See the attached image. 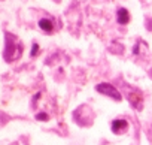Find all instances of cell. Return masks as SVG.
<instances>
[{"label": "cell", "mask_w": 152, "mask_h": 145, "mask_svg": "<svg viewBox=\"0 0 152 145\" xmlns=\"http://www.w3.org/2000/svg\"><path fill=\"white\" fill-rule=\"evenodd\" d=\"M97 91H100V93H103V94H106V96H109V97H112V99H115V100H121L119 91H118L113 85H110V84H107V82L99 84V85H97Z\"/></svg>", "instance_id": "cell-1"}, {"label": "cell", "mask_w": 152, "mask_h": 145, "mask_svg": "<svg viewBox=\"0 0 152 145\" xmlns=\"http://www.w3.org/2000/svg\"><path fill=\"white\" fill-rule=\"evenodd\" d=\"M128 129V123L125 120H115L112 123V130L113 133H124Z\"/></svg>", "instance_id": "cell-2"}, {"label": "cell", "mask_w": 152, "mask_h": 145, "mask_svg": "<svg viewBox=\"0 0 152 145\" xmlns=\"http://www.w3.org/2000/svg\"><path fill=\"white\" fill-rule=\"evenodd\" d=\"M116 18H118V23H119V24H127V23L130 21V14H128V11H127V9L121 8V9L118 11Z\"/></svg>", "instance_id": "cell-3"}, {"label": "cell", "mask_w": 152, "mask_h": 145, "mask_svg": "<svg viewBox=\"0 0 152 145\" xmlns=\"http://www.w3.org/2000/svg\"><path fill=\"white\" fill-rule=\"evenodd\" d=\"M128 99H130V102L133 103V106L136 109H140L142 108V94L133 93V94H128Z\"/></svg>", "instance_id": "cell-4"}, {"label": "cell", "mask_w": 152, "mask_h": 145, "mask_svg": "<svg viewBox=\"0 0 152 145\" xmlns=\"http://www.w3.org/2000/svg\"><path fill=\"white\" fill-rule=\"evenodd\" d=\"M39 27L43 30V32H52V29H54V26H52V21L51 20H46V18H43V20H40L39 21Z\"/></svg>", "instance_id": "cell-5"}, {"label": "cell", "mask_w": 152, "mask_h": 145, "mask_svg": "<svg viewBox=\"0 0 152 145\" xmlns=\"http://www.w3.org/2000/svg\"><path fill=\"white\" fill-rule=\"evenodd\" d=\"M37 51H39V45H37V43H34V45H33V48H31V55L34 57V55L37 54Z\"/></svg>", "instance_id": "cell-6"}, {"label": "cell", "mask_w": 152, "mask_h": 145, "mask_svg": "<svg viewBox=\"0 0 152 145\" xmlns=\"http://www.w3.org/2000/svg\"><path fill=\"white\" fill-rule=\"evenodd\" d=\"M37 120H42V121H45V120H48V115L46 114H37Z\"/></svg>", "instance_id": "cell-7"}]
</instances>
